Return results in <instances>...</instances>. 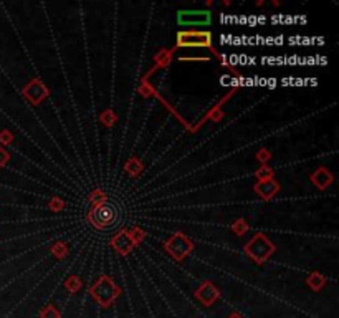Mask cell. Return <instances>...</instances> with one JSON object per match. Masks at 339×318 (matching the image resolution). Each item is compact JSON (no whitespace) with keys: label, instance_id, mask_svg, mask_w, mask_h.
Listing matches in <instances>:
<instances>
[{"label":"cell","instance_id":"obj_1","mask_svg":"<svg viewBox=\"0 0 339 318\" xmlns=\"http://www.w3.org/2000/svg\"><path fill=\"white\" fill-rule=\"evenodd\" d=\"M212 43V35L209 32H182L177 35L179 47H209Z\"/></svg>","mask_w":339,"mask_h":318},{"label":"cell","instance_id":"obj_2","mask_svg":"<svg viewBox=\"0 0 339 318\" xmlns=\"http://www.w3.org/2000/svg\"><path fill=\"white\" fill-rule=\"evenodd\" d=\"M210 22V14L209 12H182L179 14V23L182 25H205Z\"/></svg>","mask_w":339,"mask_h":318}]
</instances>
